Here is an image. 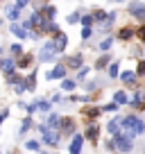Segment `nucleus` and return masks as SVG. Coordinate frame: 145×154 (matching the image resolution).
<instances>
[{"mask_svg": "<svg viewBox=\"0 0 145 154\" xmlns=\"http://www.w3.org/2000/svg\"><path fill=\"white\" fill-rule=\"evenodd\" d=\"M36 75H39V68L34 66L32 70L25 75V86H27V93H34L36 91Z\"/></svg>", "mask_w": 145, "mask_h": 154, "instance_id": "nucleus-15", "label": "nucleus"}, {"mask_svg": "<svg viewBox=\"0 0 145 154\" xmlns=\"http://www.w3.org/2000/svg\"><path fill=\"white\" fill-rule=\"evenodd\" d=\"M136 34H138V38H140V41L145 43V25H140V27H138V32H136Z\"/></svg>", "mask_w": 145, "mask_h": 154, "instance_id": "nucleus-43", "label": "nucleus"}, {"mask_svg": "<svg viewBox=\"0 0 145 154\" xmlns=\"http://www.w3.org/2000/svg\"><path fill=\"white\" fill-rule=\"evenodd\" d=\"M118 106H120V104H116V102H109V104L102 106V111H109V113H113V111H118Z\"/></svg>", "mask_w": 145, "mask_h": 154, "instance_id": "nucleus-38", "label": "nucleus"}, {"mask_svg": "<svg viewBox=\"0 0 145 154\" xmlns=\"http://www.w3.org/2000/svg\"><path fill=\"white\" fill-rule=\"evenodd\" d=\"M140 102H143V93H140V91H136V93H134V97H131V104H134V106H138Z\"/></svg>", "mask_w": 145, "mask_h": 154, "instance_id": "nucleus-37", "label": "nucleus"}, {"mask_svg": "<svg viewBox=\"0 0 145 154\" xmlns=\"http://www.w3.org/2000/svg\"><path fill=\"white\" fill-rule=\"evenodd\" d=\"M36 109H39V113H43V116H48L50 111H52V102L50 100H43V97H36Z\"/></svg>", "mask_w": 145, "mask_h": 154, "instance_id": "nucleus-18", "label": "nucleus"}, {"mask_svg": "<svg viewBox=\"0 0 145 154\" xmlns=\"http://www.w3.org/2000/svg\"><path fill=\"white\" fill-rule=\"evenodd\" d=\"M109 2H116V5H122V2H125V0H109Z\"/></svg>", "mask_w": 145, "mask_h": 154, "instance_id": "nucleus-46", "label": "nucleus"}, {"mask_svg": "<svg viewBox=\"0 0 145 154\" xmlns=\"http://www.w3.org/2000/svg\"><path fill=\"white\" fill-rule=\"evenodd\" d=\"M66 75H68L66 63H63V61H57L52 70H48V72H45V79H48V82H54V79H59V82H61V79H63Z\"/></svg>", "mask_w": 145, "mask_h": 154, "instance_id": "nucleus-5", "label": "nucleus"}, {"mask_svg": "<svg viewBox=\"0 0 145 154\" xmlns=\"http://www.w3.org/2000/svg\"><path fill=\"white\" fill-rule=\"evenodd\" d=\"M109 63H111V54L102 52L100 57L95 59V70H104V68H109Z\"/></svg>", "mask_w": 145, "mask_h": 154, "instance_id": "nucleus-19", "label": "nucleus"}, {"mask_svg": "<svg viewBox=\"0 0 145 154\" xmlns=\"http://www.w3.org/2000/svg\"><path fill=\"white\" fill-rule=\"evenodd\" d=\"M25 149H29V152H41V143L29 138V140H25Z\"/></svg>", "mask_w": 145, "mask_h": 154, "instance_id": "nucleus-32", "label": "nucleus"}, {"mask_svg": "<svg viewBox=\"0 0 145 154\" xmlns=\"http://www.w3.org/2000/svg\"><path fill=\"white\" fill-rule=\"evenodd\" d=\"M113 41H116V38H113V36H104V38H102V41H100V45H97V48H100L102 52H106V50H111Z\"/></svg>", "mask_w": 145, "mask_h": 154, "instance_id": "nucleus-30", "label": "nucleus"}, {"mask_svg": "<svg viewBox=\"0 0 145 154\" xmlns=\"http://www.w3.org/2000/svg\"><path fill=\"white\" fill-rule=\"evenodd\" d=\"M91 14H93V20H95L97 25H100V23H104V20H106V11H104V9H93Z\"/></svg>", "mask_w": 145, "mask_h": 154, "instance_id": "nucleus-31", "label": "nucleus"}, {"mask_svg": "<svg viewBox=\"0 0 145 154\" xmlns=\"http://www.w3.org/2000/svg\"><path fill=\"white\" fill-rule=\"evenodd\" d=\"M82 113L86 116V118H97V116L102 113V106H86V109H82Z\"/></svg>", "mask_w": 145, "mask_h": 154, "instance_id": "nucleus-29", "label": "nucleus"}, {"mask_svg": "<svg viewBox=\"0 0 145 154\" xmlns=\"http://www.w3.org/2000/svg\"><path fill=\"white\" fill-rule=\"evenodd\" d=\"M79 20H82V9H75V11H70V14L66 16V23L68 25H77Z\"/></svg>", "mask_w": 145, "mask_h": 154, "instance_id": "nucleus-26", "label": "nucleus"}, {"mask_svg": "<svg viewBox=\"0 0 145 154\" xmlns=\"http://www.w3.org/2000/svg\"><path fill=\"white\" fill-rule=\"evenodd\" d=\"M93 32H95L93 27H82V41H88L93 36Z\"/></svg>", "mask_w": 145, "mask_h": 154, "instance_id": "nucleus-36", "label": "nucleus"}, {"mask_svg": "<svg viewBox=\"0 0 145 154\" xmlns=\"http://www.w3.org/2000/svg\"><path fill=\"white\" fill-rule=\"evenodd\" d=\"M2 11H5V18L9 20V23H20V18H23V9H18V7H16L14 2H9V0L2 5Z\"/></svg>", "mask_w": 145, "mask_h": 154, "instance_id": "nucleus-4", "label": "nucleus"}, {"mask_svg": "<svg viewBox=\"0 0 145 154\" xmlns=\"http://www.w3.org/2000/svg\"><path fill=\"white\" fill-rule=\"evenodd\" d=\"M113 145H116V149L118 152H122V154H127V152H131V138L127 134H118V136H113Z\"/></svg>", "mask_w": 145, "mask_h": 154, "instance_id": "nucleus-8", "label": "nucleus"}, {"mask_svg": "<svg viewBox=\"0 0 145 154\" xmlns=\"http://www.w3.org/2000/svg\"><path fill=\"white\" fill-rule=\"evenodd\" d=\"M134 29L131 27H120V32H118V38H120V41H131V38H134Z\"/></svg>", "mask_w": 145, "mask_h": 154, "instance_id": "nucleus-28", "label": "nucleus"}, {"mask_svg": "<svg viewBox=\"0 0 145 154\" xmlns=\"http://www.w3.org/2000/svg\"><path fill=\"white\" fill-rule=\"evenodd\" d=\"M5 54H7V48H5V45H0V57H5Z\"/></svg>", "mask_w": 145, "mask_h": 154, "instance_id": "nucleus-45", "label": "nucleus"}, {"mask_svg": "<svg viewBox=\"0 0 145 154\" xmlns=\"http://www.w3.org/2000/svg\"><path fill=\"white\" fill-rule=\"evenodd\" d=\"M75 88H77V79H70V77H63L61 79V91L70 93V91H75Z\"/></svg>", "mask_w": 145, "mask_h": 154, "instance_id": "nucleus-22", "label": "nucleus"}, {"mask_svg": "<svg viewBox=\"0 0 145 154\" xmlns=\"http://www.w3.org/2000/svg\"><path fill=\"white\" fill-rule=\"evenodd\" d=\"M97 136H100V127H97V125H88L86 131H84V138H88L91 143H95Z\"/></svg>", "mask_w": 145, "mask_h": 154, "instance_id": "nucleus-21", "label": "nucleus"}, {"mask_svg": "<svg viewBox=\"0 0 145 154\" xmlns=\"http://www.w3.org/2000/svg\"><path fill=\"white\" fill-rule=\"evenodd\" d=\"M36 61H39V63H57V61H61V54H59V50L54 48L52 38H48V41L39 48V52H36Z\"/></svg>", "mask_w": 145, "mask_h": 154, "instance_id": "nucleus-1", "label": "nucleus"}, {"mask_svg": "<svg viewBox=\"0 0 145 154\" xmlns=\"http://www.w3.org/2000/svg\"><path fill=\"white\" fill-rule=\"evenodd\" d=\"M50 102H54V104H59V102H63V97L59 95V93H54V95H52V100H50Z\"/></svg>", "mask_w": 145, "mask_h": 154, "instance_id": "nucleus-44", "label": "nucleus"}, {"mask_svg": "<svg viewBox=\"0 0 145 154\" xmlns=\"http://www.w3.org/2000/svg\"><path fill=\"white\" fill-rule=\"evenodd\" d=\"M7 118H9V109H2V111H0V125H2Z\"/></svg>", "mask_w": 145, "mask_h": 154, "instance_id": "nucleus-40", "label": "nucleus"}, {"mask_svg": "<svg viewBox=\"0 0 145 154\" xmlns=\"http://www.w3.org/2000/svg\"><path fill=\"white\" fill-rule=\"evenodd\" d=\"M120 127H122V118H113V120L106 122V131L111 136H118L120 134Z\"/></svg>", "mask_w": 145, "mask_h": 154, "instance_id": "nucleus-17", "label": "nucleus"}, {"mask_svg": "<svg viewBox=\"0 0 145 154\" xmlns=\"http://www.w3.org/2000/svg\"><path fill=\"white\" fill-rule=\"evenodd\" d=\"M32 2H34V0H14V5L16 7H18V9H27V7H32Z\"/></svg>", "mask_w": 145, "mask_h": 154, "instance_id": "nucleus-35", "label": "nucleus"}, {"mask_svg": "<svg viewBox=\"0 0 145 154\" xmlns=\"http://www.w3.org/2000/svg\"><path fill=\"white\" fill-rule=\"evenodd\" d=\"M122 127H125L127 131H131L134 136H138V134L145 131V122L140 120L138 116H127V118H122Z\"/></svg>", "mask_w": 145, "mask_h": 154, "instance_id": "nucleus-2", "label": "nucleus"}, {"mask_svg": "<svg viewBox=\"0 0 145 154\" xmlns=\"http://www.w3.org/2000/svg\"><path fill=\"white\" fill-rule=\"evenodd\" d=\"M0 154H2V152H0Z\"/></svg>", "mask_w": 145, "mask_h": 154, "instance_id": "nucleus-50", "label": "nucleus"}, {"mask_svg": "<svg viewBox=\"0 0 145 154\" xmlns=\"http://www.w3.org/2000/svg\"><path fill=\"white\" fill-rule=\"evenodd\" d=\"M143 57H145V54H143Z\"/></svg>", "mask_w": 145, "mask_h": 154, "instance_id": "nucleus-49", "label": "nucleus"}, {"mask_svg": "<svg viewBox=\"0 0 145 154\" xmlns=\"http://www.w3.org/2000/svg\"><path fill=\"white\" fill-rule=\"evenodd\" d=\"M16 70V57H11V54H5V57H0V72L2 75H11V72Z\"/></svg>", "mask_w": 145, "mask_h": 154, "instance_id": "nucleus-11", "label": "nucleus"}, {"mask_svg": "<svg viewBox=\"0 0 145 154\" xmlns=\"http://www.w3.org/2000/svg\"><path fill=\"white\" fill-rule=\"evenodd\" d=\"M7 32L14 34L20 43H23V41H29V32H27V29H25L20 23H9V25H7Z\"/></svg>", "mask_w": 145, "mask_h": 154, "instance_id": "nucleus-10", "label": "nucleus"}, {"mask_svg": "<svg viewBox=\"0 0 145 154\" xmlns=\"http://www.w3.org/2000/svg\"><path fill=\"white\" fill-rule=\"evenodd\" d=\"M127 11H129L134 18H138V20H143V23H145V2L131 0V2H127Z\"/></svg>", "mask_w": 145, "mask_h": 154, "instance_id": "nucleus-9", "label": "nucleus"}, {"mask_svg": "<svg viewBox=\"0 0 145 154\" xmlns=\"http://www.w3.org/2000/svg\"><path fill=\"white\" fill-rule=\"evenodd\" d=\"M52 41H54V48L59 50V54H63V52H66V48H68V34H66V32L54 34V36H52Z\"/></svg>", "mask_w": 145, "mask_h": 154, "instance_id": "nucleus-14", "label": "nucleus"}, {"mask_svg": "<svg viewBox=\"0 0 145 154\" xmlns=\"http://www.w3.org/2000/svg\"><path fill=\"white\" fill-rule=\"evenodd\" d=\"M143 154H145V152H143Z\"/></svg>", "mask_w": 145, "mask_h": 154, "instance_id": "nucleus-51", "label": "nucleus"}, {"mask_svg": "<svg viewBox=\"0 0 145 154\" xmlns=\"http://www.w3.org/2000/svg\"><path fill=\"white\" fill-rule=\"evenodd\" d=\"M82 145H84V136L72 134V140H70V145H68V154H82Z\"/></svg>", "mask_w": 145, "mask_h": 154, "instance_id": "nucleus-13", "label": "nucleus"}, {"mask_svg": "<svg viewBox=\"0 0 145 154\" xmlns=\"http://www.w3.org/2000/svg\"><path fill=\"white\" fill-rule=\"evenodd\" d=\"M116 18H118V14H116V11H109V14H106V20H109V23H116Z\"/></svg>", "mask_w": 145, "mask_h": 154, "instance_id": "nucleus-42", "label": "nucleus"}, {"mask_svg": "<svg viewBox=\"0 0 145 154\" xmlns=\"http://www.w3.org/2000/svg\"><path fill=\"white\" fill-rule=\"evenodd\" d=\"M34 63H36V54L29 52V50H25L20 57H16V70L25 72V70H32Z\"/></svg>", "mask_w": 145, "mask_h": 154, "instance_id": "nucleus-3", "label": "nucleus"}, {"mask_svg": "<svg viewBox=\"0 0 145 154\" xmlns=\"http://www.w3.org/2000/svg\"><path fill=\"white\" fill-rule=\"evenodd\" d=\"M36 154H48V152H43V149H41V152H36Z\"/></svg>", "mask_w": 145, "mask_h": 154, "instance_id": "nucleus-48", "label": "nucleus"}, {"mask_svg": "<svg viewBox=\"0 0 145 154\" xmlns=\"http://www.w3.org/2000/svg\"><path fill=\"white\" fill-rule=\"evenodd\" d=\"M97 86H100V82H95V79H93V82H86V84H84V88H86L88 93H93Z\"/></svg>", "mask_w": 145, "mask_h": 154, "instance_id": "nucleus-39", "label": "nucleus"}, {"mask_svg": "<svg viewBox=\"0 0 145 154\" xmlns=\"http://www.w3.org/2000/svg\"><path fill=\"white\" fill-rule=\"evenodd\" d=\"M106 72H109V79L120 77V63H118V61H111V63H109V68H106Z\"/></svg>", "mask_w": 145, "mask_h": 154, "instance_id": "nucleus-25", "label": "nucleus"}, {"mask_svg": "<svg viewBox=\"0 0 145 154\" xmlns=\"http://www.w3.org/2000/svg\"><path fill=\"white\" fill-rule=\"evenodd\" d=\"M61 61L66 63V68H68V70H79V68L84 66V54H82V52L68 54V57H63Z\"/></svg>", "mask_w": 145, "mask_h": 154, "instance_id": "nucleus-7", "label": "nucleus"}, {"mask_svg": "<svg viewBox=\"0 0 145 154\" xmlns=\"http://www.w3.org/2000/svg\"><path fill=\"white\" fill-rule=\"evenodd\" d=\"M136 75H145V59L138 61V68H136Z\"/></svg>", "mask_w": 145, "mask_h": 154, "instance_id": "nucleus-41", "label": "nucleus"}, {"mask_svg": "<svg viewBox=\"0 0 145 154\" xmlns=\"http://www.w3.org/2000/svg\"><path fill=\"white\" fill-rule=\"evenodd\" d=\"M88 72H91V68H88L86 63H84V66H82V68H79V70H77V82H84Z\"/></svg>", "mask_w": 145, "mask_h": 154, "instance_id": "nucleus-34", "label": "nucleus"}, {"mask_svg": "<svg viewBox=\"0 0 145 154\" xmlns=\"http://www.w3.org/2000/svg\"><path fill=\"white\" fill-rule=\"evenodd\" d=\"M120 79H122V84L131 86V84H136V72L134 70H125V72H120Z\"/></svg>", "mask_w": 145, "mask_h": 154, "instance_id": "nucleus-24", "label": "nucleus"}, {"mask_svg": "<svg viewBox=\"0 0 145 154\" xmlns=\"http://www.w3.org/2000/svg\"><path fill=\"white\" fill-rule=\"evenodd\" d=\"M34 127V120H32V116H25L23 120H20V129H18V136H25L29 129Z\"/></svg>", "mask_w": 145, "mask_h": 154, "instance_id": "nucleus-20", "label": "nucleus"}, {"mask_svg": "<svg viewBox=\"0 0 145 154\" xmlns=\"http://www.w3.org/2000/svg\"><path fill=\"white\" fill-rule=\"evenodd\" d=\"M79 25H82V27H93V25H95V20H93V14H82V20H79Z\"/></svg>", "mask_w": 145, "mask_h": 154, "instance_id": "nucleus-33", "label": "nucleus"}, {"mask_svg": "<svg viewBox=\"0 0 145 154\" xmlns=\"http://www.w3.org/2000/svg\"><path fill=\"white\" fill-rule=\"evenodd\" d=\"M5 2H7V0H0V9H2V5H5Z\"/></svg>", "mask_w": 145, "mask_h": 154, "instance_id": "nucleus-47", "label": "nucleus"}, {"mask_svg": "<svg viewBox=\"0 0 145 154\" xmlns=\"http://www.w3.org/2000/svg\"><path fill=\"white\" fill-rule=\"evenodd\" d=\"M23 52H25V48H23L20 41H11V43H7V54H11V57H20Z\"/></svg>", "mask_w": 145, "mask_h": 154, "instance_id": "nucleus-16", "label": "nucleus"}, {"mask_svg": "<svg viewBox=\"0 0 145 154\" xmlns=\"http://www.w3.org/2000/svg\"><path fill=\"white\" fill-rule=\"evenodd\" d=\"M41 14H43V18H50V20H54V18H57V7H54L52 2H48V5L43 7V11H41Z\"/></svg>", "mask_w": 145, "mask_h": 154, "instance_id": "nucleus-23", "label": "nucleus"}, {"mask_svg": "<svg viewBox=\"0 0 145 154\" xmlns=\"http://www.w3.org/2000/svg\"><path fill=\"white\" fill-rule=\"evenodd\" d=\"M59 131H61L63 136H72V134H75V120H72L70 116H63V118H61Z\"/></svg>", "mask_w": 145, "mask_h": 154, "instance_id": "nucleus-12", "label": "nucleus"}, {"mask_svg": "<svg viewBox=\"0 0 145 154\" xmlns=\"http://www.w3.org/2000/svg\"><path fill=\"white\" fill-rule=\"evenodd\" d=\"M41 32H43V36L45 38H52L54 34H59L61 32V27H59V23L57 20H50V18H43V23H41Z\"/></svg>", "mask_w": 145, "mask_h": 154, "instance_id": "nucleus-6", "label": "nucleus"}, {"mask_svg": "<svg viewBox=\"0 0 145 154\" xmlns=\"http://www.w3.org/2000/svg\"><path fill=\"white\" fill-rule=\"evenodd\" d=\"M113 102H116V104H129V95H127L125 91H116L113 93Z\"/></svg>", "mask_w": 145, "mask_h": 154, "instance_id": "nucleus-27", "label": "nucleus"}]
</instances>
